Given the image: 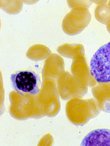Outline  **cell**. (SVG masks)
<instances>
[{
    "instance_id": "1",
    "label": "cell",
    "mask_w": 110,
    "mask_h": 146,
    "mask_svg": "<svg viewBox=\"0 0 110 146\" xmlns=\"http://www.w3.org/2000/svg\"><path fill=\"white\" fill-rule=\"evenodd\" d=\"M11 80L14 89L21 96L35 95L40 91V78L32 70H19L11 74Z\"/></svg>"
},
{
    "instance_id": "2",
    "label": "cell",
    "mask_w": 110,
    "mask_h": 146,
    "mask_svg": "<svg viewBox=\"0 0 110 146\" xmlns=\"http://www.w3.org/2000/svg\"><path fill=\"white\" fill-rule=\"evenodd\" d=\"M90 70L97 82H110V42L102 46L93 55Z\"/></svg>"
},
{
    "instance_id": "3",
    "label": "cell",
    "mask_w": 110,
    "mask_h": 146,
    "mask_svg": "<svg viewBox=\"0 0 110 146\" xmlns=\"http://www.w3.org/2000/svg\"><path fill=\"white\" fill-rule=\"evenodd\" d=\"M75 105V113L76 123L84 125L99 114L101 110L96 101L94 98L78 100Z\"/></svg>"
},
{
    "instance_id": "4",
    "label": "cell",
    "mask_w": 110,
    "mask_h": 146,
    "mask_svg": "<svg viewBox=\"0 0 110 146\" xmlns=\"http://www.w3.org/2000/svg\"><path fill=\"white\" fill-rule=\"evenodd\" d=\"M91 20V15L88 9L76 7L69 15L67 19V31L71 35L82 31Z\"/></svg>"
},
{
    "instance_id": "5",
    "label": "cell",
    "mask_w": 110,
    "mask_h": 146,
    "mask_svg": "<svg viewBox=\"0 0 110 146\" xmlns=\"http://www.w3.org/2000/svg\"><path fill=\"white\" fill-rule=\"evenodd\" d=\"M92 92L101 111L110 113V83H98L92 87Z\"/></svg>"
},
{
    "instance_id": "6",
    "label": "cell",
    "mask_w": 110,
    "mask_h": 146,
    "mask_svg": "<svg viewBox=\"0 0 110 146\" xmlns=\"http://www.w3.org/2000/svg\"><path fill=\"white\" fill-rule=\"evenodd\" d=\"M81 146H110V130L98 129L91 131L83 139Z\"/></svg>"
},
{
    "instance_id": "7",
    "label": "cell",
    "mask_w": 110,
    "mask_h": 146,
    "mask_svg": "<svg viewBox=\"0 0 110 146\" xmlns=\"http://www.w3.org/2000/svg\"><path fill=\"white\" fill-rule=\"evenodd\" d=\"M73 67L74 72L81 77L87 86L93 87L97 84L96 80L92 75L83 54H80L77 57Z\"/></svg>"
},
{
    "instance_id": "8",
    "label": "cell",
    "mask_w": 110,
    "mask_h": 146,
    "mask_svg": "<svg viewBox=\"0 0 110 146\" xmlns=\"http://www.w3.org/2000/svg\"><path fill=\"white\" fill-rule=\"evenodd\" d=\"M95 18L101 23L107 24L110 21V5L108 4L98 5L95 10Z\"/></svg>"
},
{
    "instance_id": "9",
    "label": "cell",
    "mask_w": 110,
    "mask_h": 146,
    "mask_svg": "<svg viewBox=\"0 0 110 146\" xmlns=\"http://www.w3.org/2000/svg\"><path fill=\"white\" fill-rule=\"evenodd\" d=\"M107 29L109 33H110V21L107 24Z\"/></svg>"
},
{
    "instance_id": "10",
    "label": "cell",
    "mask_w": 110,
    "mask_h": 146,
    "mask_svg": "<svg viewBox=\"0 0 110 146\" xmlns=\"http://www.w3.org/2000/svg\"><path fill=\"white\" fill-rule=\"evenodd\" d=\"M108 4L110 5V1H109V2Z\"/></svg>"
},
{
    "instance_id": "11",
    "label": "cell",
    "mask_w": 110,
    "mask_h": 146,
    "mask_svg": "<svg viewBox=\"0 0 110 146\" xmlns=\"http://www.w3.org/2000/svg\"><path fill=\"white\" fill-rule=\"evenodd\" d=\"M109 83H110V82H109Z\"/></svg>"
}]
</instances>
